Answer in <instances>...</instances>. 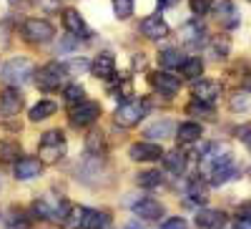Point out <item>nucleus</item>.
Instances as JSON below:
<instances>
[{
  "label": "nucleus",
  "instance_id": "1",
  "mask_svg": "<svg viewBox=\"0 0 251 229\" xmlns=\"http://www.w3.org/2000/svg\"><path fill=\"white\" fill-rule=\"evenodd\" d=\"M66 224L71 229H108L111 227V217L106 212L88 209V206H73V209L68 212Z\"/></svg>",
  "mask_w": 251,
  "mask_h": 229
},
{
  "label": "nucleus",
  "instance_id": "2",
  "mask_svg": "<svg viewBox=\"0 0 251 229\" xmlns=\"http://www.w3.org/2000/svg\"><path fill=\"white\" fill-rule=\"evenodd\" d=\"M68 212H71V206L60 197H38L33 201V214L46 222H66Z\"/></svg>",
  "mask_w": 251,
  "mask_h": 229
},
{
  "label": "nucleus",
  "instance_id": "3",
  "mask_svg": "<svg viewBox=\"0 0 251 229\" xmlns=\"http://www.w3.org/2000/svg\"><path fill=\"white\" fill-rule=\"evenodd\" d=\"M66 136H63V131H46L43 136H40V143H38V154H40V161L43 164H58L63 156H66Z\"/></svg>",
  "mask_w": 251,
  "mask_h": 229
},
{
  "label": "nucleus",
  "instance_id": "4",
  "mask_svg": "<svg viewBox=\"0 0 251 229\" xmlns=\"http://www.w3.org/2000/svg\"><path fill=\"white\" fill-rule=\"evenodd\" d=\"M66 76H68V66L55 63V60H53V63H46L43 68L35 73V86L40 91H46V93L58 91L63 83H66Z\"/></svg>",
  "mask_w": 251,
  "mask_h": 229
},
{
  "label": "nucleus",
  "instance_id": "5",
  "mask_svg": "<svg viewBox=\"0 0 251 229\" xmlns=\"http://www.w3.org/2000/svg\"><path fill=\"white\" fill-rule=\"evenodd\" d=\"M146 111H149L146 101H123L121 106L116 109V114H113V121L118 123L121 129H133V126H138V123L143 121Z\"/></svg>",
  "mask_w": 251,
  "mask_h": 229
},
{
  "label": "nucleus",
  "instance_id": "6",
  "mask_svg": "<svg viewBox=\"0 0 251 229\" xmlns=\"http://www.w3.org/2000/svg\"><path fill=\"white\" fill-rule=\"evenodd\" d=\"M23 38L33 46H46L55 38V28L46 18H28L23 23Z\"/></svg>",
  "mask_w": 251,
  "mask_h": 229
},
{
  "label": "nucleus",
  "instance_id": "7",
  "mask_svg": "<svg viewBox=\"0 0 251 229\" xmlns=\"http://www.w3.org/2000/svg\"><path fill=\"white\" fill-rule=\"evenodd\" d=\"M33 71L35 68L28 58H10L3 66V81L10 83V86H23L25 81H30Z\"/></svg>",
  "mask_w": 251,
  "mask_h": 229
},
{
  "label": "nucleus",
  "instance_id": "8",
  "mask_svg": "<svg viewBox=\"0 0 251 229\" xmlns=\"http://www.w3.org/2000/svg\"><path fill=\"white\" fill-rule=\"evenodd\" d=\"M100 116V103L96 101H80L78 106L71 109V126L75 129H86V126H93Z\"/></svg>",
  "mask_w": 251,
  "mask_h": 229
},
{
  "label": "nucleus",
  "instance_id": "9",
  "mask_svg": "<svg viewBox=\"0 0 251 229\" xmlns=\"http://www.w3.org/2000/svg\"><path fill=\"white\" fill-rule=\"evenodd\" d=\"M191 93H194V101L214 106V103L219 101V96H221V83L219 81H211V78H196Z\"/></svg>",
  "mask_w": 251,
  "mask_h": 229
},
{
  "label": "nucleus",
  "instance_id": "10",
  "mask_svg": "<svg viewBox=\"0 0 251 229\" xmlns=\"http://www.w3.org/2000/svg\"><path fill=\"white\" fill-rule=\"evenodd\" d=\"M208 10L214 13V18L221 23V28H236L239 20H241L231 0H211V8Z\"/></svg>",
  "mask_w": 251,
  "mask_h": 229
},
{
  "label": "nucleus",
  "instance_id": "11",
  "mask_svg": "<svg viewBox=\"0 0 251 229\" xmlns=\"http://www.w3.org/2000/svg\"><path fill=\"white\" fill-rule=\"evenodd\" d=\"M40 174H43V161L35 156H20L13 166V176L18 181H30V179H38Z\"/></svg>",
  "mask_w": 251,
  "mask_h": 229
},
{
  "label": "nucleus",
  "instance_id": "12",
  "mask_svg": "<svg viewBox=\"0 0 251 229\" xmlns=\"http://www.w3.org/2000/svg\"><path fill=\"white\" fill-rule=\"evenodd\" d=\"M23 93H20V88H5V91H0V116L3 118H13L20 114V109H23Z\"/></svg>",
  "mask_w": 251,
  "mask_h": 229
},
{
  "label": "nucleus",
  "instance_id": "13",
  "mask_svg": "<svg viewBox=\"0 0 251 229\" xmlns=\"http://www.w3.org/2000/svg\"><path fill=\"white\" fill-rule=\"evenodd\" d=\"M149 40H163L169 38V23L161 18V15H146L141 20V28H138Z\"/></svg>",
  "mask_w": 251,
  "mask_h": 229
},
{
  "label": "nucleus",
  "instance_id": "14",
  "mask_svg": "<svg viewBox=\"0 0 251 229\" xmlns=\"http://www.w3.org/2000/svg\"><path fill=\"white\" fill-rule=\"evenodd\" d=\"M151 86L156 91H161L163 96H176L181 88V78L174 76L171 71H156V73H151Z\"/></svg>",
  "mask_w": 251,
  "mask_h": 229
},
{
  "label": "nucleus",
  "instance_id": "15",
  "mask_svg": "<svg viewBox=\"0 0 251 229\" xmlns=\"http://www.w3.org/2000/svg\"><path fill=\"white\" fill-rule=\"evenodd\" d=\"M128 156L133 161H158L163 159V149L161 143H153V141H138L128 149Z\"/></svg>",
  "mask_w": 251,
  "mask_h": 229
},
{
  "label": "nucleus",
  "instance_id": "16",
  "mask_svg": "<svg viewBox=\"0 0 251 229\" xmlns=\"http://www.w3.org/2000/svg\"><path fill=\"white\" fill-rule=\"evenodd\" d=\"M206 26L201 20H188V23L181 26V40L191 48H199L201 43H206Z\"/></svg>",
  "mask_w": 251,
  "mask_h": 229
},
{
  "label": "nucleus",
  "instance_id": "17",
  "mask_svg": "<svg viewBox=\"0 0 251 229\" xmlns=\"http://www.w3.org/2000/svg\"><path fill=\"white\" fill-rule=\"evenodd\" d=\"M133 212H136V217H141L146 222H156L163 217V204L153 197H143L133 204Z\"/></svg>",
  "mask_w": 251,
  "mask_h": 229
},
{
  "label": "nucleus",
  "instance_id": "18",
  "mask_svg": "<svg viewBox=\"0 0 251 229\" xmlns=\"http://www.w3.org/2000/svg\"><path fill=\"white\" fill-rule=\"evenodd\" d=\"M63 26H66V30L73 35V38H91V30H88V26H86V20L80 18V13L78 10H73V8H68V10H63Z\"/></svg>",
  "mask_w": 251,
  "mask_h": 229
},
{
  "label": "nucleus",
  "instance_id": "19",
  "mask_svg": "<svg viewBox=\"0 0 251 229\" xmlns=\"http://www.w3.org/2000/svg\"><path fill=\"white\" fill-rule=\"evenodd\" d=\"M91 73L96 78H113L116 76V58H113V53H108V51L98 53L93 58V63H91Z\"/></svg>",
  "mask_w": 251,
  "mask_h": 229
},
{
  "label": "nucleus",
  "instance_id": "20",
  "mask_svg": "<svg viewBox=\"0 0 251 229\" xmlns=\"http://www.w3.org/2000/svg\"><path fill=\"white\" fill-rule=\"evenodd\" d=\"M236 176H239V166H236V161H231V164L216 166L214 172H208V184H211V186H221V184H228Z\"/></svg>",
  "mask_w": 251,
  "mask_h": 229
},
{
  "label": "nucleus",
  "instance_id": "21",
  "mask_svg": "<svg viewBox=\"0 0 251 229\" xmlns=\"http://www.w3.org/2000/svg\"><path fill=\"white\" fill-rule=\"evenodd\" d=\"M201 136H203V126H201V123H196V121H186V123H181V126L176 129L178 143H194Z\"/></svg>",
  "mask_w": 251,
  "mask_h": 229
},
{
  "label": "nucleus",
  "instance_id": "22",
  "mask_svg": "<svg viewBox=\"0 0 251 229\" xmlns=\"http://www.w3.org/2000/svg\"><path fill=\"white\" fill-rule=\"evenodd\" d=\"M224 224V214L219 209H201L196 214V227L199 229H216Z\"/></svg>",
  "mask_w": 251,
  "mask_h": 229
},
{
  "label": "nucleus",
  "instance_id": "23",
  "mask_svg": "<svg viewBox=\"0 0 251 229\" xmlns=\"http://www.w3.org/2000/svg\"><path fill=\"white\" fill-rule=\"evenodd\" d=\"M186 197H188V201H194V204H206V199H208L206 184H203L201 179H188V184H186Z\"/></svg>",
  "mask_w": 251,
  "mask_h": 229
},
{
  "label": "nucleus",
  "instance_id": "24",
  "mask_svg": "<svg viewBox=\"0 0 251 229\" xmlns=\"http://www.w3.org/2000/svg\"><path fill=\"white\" fill-rule=\"evenodd\" d=\"M181 73H183V78H188V81L201 78V76H203V60H201L199 56H188V58H183Z\"/></svg>",
  "mask_w": 251,
  "mask_h": 229
},
{
  "label": "nucleus",
  "instance_id": "25",
  "mask_svg": "<svg viewBox=\"0 0 251 229\" xmlns=\"http://www.w3.org/2000/svg\"><path fill=\"white\" fill-rule=\"evenodd\" d=\"M55 111H58V103H55V101H48V98H46V101H38L35 106L30 109V121H33V123L46 121V118H50Z\"/></svg>",
  "mask_w": 251,
  "mask_h": 229
},
{
  "label": "nucleus",
  "instance_id": "26",
  "mask_svg": "<svg viewBox=\"0 0 251 229\" xmlns=\"http://www.w3.org/2000/svg\"><path fill=\"white\" fill-rule=\"evenodd\" d=\"M86 151H88V156H103L106 154V134L103 131H91L86 136Z\"/></svg>",
  "mask_w": 251,
  "mask_h": 229
},
{
  "label": "nucleus",
  "instance_id": "27",
  "mask_svg": "<svg viewBox=\"0 0 251 229\" xmlns=\"http://www.w3.org/2000/svg\"><path fill=\"white\" fill-rule=\"evenodd\" d=\"M181 63H183V56H181V51H176V48H166V51L158 53V66L166 68V71L181 68Z\"/></svg>",
  "mask_w": 251,
  "mask_h": 229
},
{
  "label": "nucleus",
  "instance_id": "28",
  "mask_svg": "<svg viewBox=\"0 0 251 229\" xmlns=\"http://www.w3.org/2000/svg\"><path fill=\"white\" fill-rule=\"evenodd\" d=\"M20 156H23V149H20L18 141H0V161L3 164H15Z\"/></svg>",
  "mask_w": 251,
  "mask_h": 229
},
{
  "label": "nucleus",
  "instance_id": "29",
  "mask_svg": "<svg viewBox=\"0 0 251 229\" xmlns=\"http://www.w3.org/2000/svg\"><path fill=\"white\" fill-rule=\"evenodd\" d=\"M163 164L171 174H183L186 169V154L183 151H171V154H163Z\"/></svg>",
  "mask_w": 251,
  "mask_h": 229
},
{
  "label": "nucleus",
  "instance_id": "30",
  "mask_svg": "<svg viewBox=\"0 0 251 229\" xmlns=\"http://www.w3.org/2000/svg\"><path fill=\"white\" fill-rule=\"evenodd\" d=\"M136 181H138V186H143V189H156V186L163 184V176H161V172L149 169V172H138Z\"/></svg>",
  "mask_w": 251,
  "mask_h": 229
},
{
  "label": "nucleus",
  "instance_id": "31",
  "mask_svg": "<svg viewBox=\"0 0 251 229\" xmlns=\"http://www.w3.org/2000/svg\"><path fill=\"white\" fill-rule=\"evenodd\" d=\"M228 48H231V43H228V38H214L208 40V56H211L214 60H224L228 56Z\"/></svg>",
  "mask_w": 251,
  "mask_h": 229
},
{
  "label": "nucleus",
  "instance_id": "32",
  "mask_svg": "<svg viewBox=\"0 0 251 229\" xmlns=\"http://www.w3.org/2000/svg\"><path fill=\"white\" fill-rule=\"evenodd\" d=\"M174 121H169V118H163V121H156L153 126H149L146 129V136H151V139H166V136H171L174 134Z\"/></svg>",
  "mask_w": 251,
  "mask_h": 229
},
{
  "label": "nucleus",
  "instance_id": "33",
  "mask_svg": "<svg viewBox=\"0 0 251 229\" xmlns=\"http://www.w3.org/2000/svg\"><path fill=\"white\" fill-rule=\"evenodd\" d=\"M63 96H66V103H68V106H78L80 101H86V88L78 86V83H73V86H66Z\"/></svg>",
  "mask_w": 251,
  "mask_h": 229
},
{
  "label": "nucleus",
  "instance_id": "34",
  "mask_svg": "<svg viewBox=\"0 0 251 229\" xmlns=\"http://www.w3.org/2000/svg\"><path fill=\"white\" fill-rule=\"evenodd\" d=\"M133 5L136 0H113V13L118 20H128L133 15Z\"/></svg>",
  "mask_w": 251,
  "mask_h": 229
},
{
  "label": "nucleus",
  "instance_id": "35",
  "mask_svg": "<svg viewBox=\"0 0 251 229\" xmlns=\"http://www.w3.org/2000/svg\"><path fill=\"white\" fill-rule=\"evenodd\" d=\"M186 111H188V114H194V116H201V118H211V116H214V109L208 106V103H199V101L188 103Z\"/></svg>",
  "mask_w": 251,
  "mask_h": 229
},
{
  "label": "nucleus",
  "instance_id": "36",
  "mask_svg": "<svg viewBox=\"0 0 251 229\" xmlns=\"http://www.w3.org/2000/svg\"><path fill=\"white\" fill-rule=\"evenodd\" d=\"M231 109H234V111H251V96H249V93H239V96L231 101Z\"/></svg>",
  "mask_w": 251,
  "mask_h": 229
},
{
  "label": "nucleus",
  "instance_id": "37",
  "mask_svg": "<svg viewBox=\"0 0 251 229\" xmlns=\"http://www.w3.org/2000/svg\"><path fill=\"white\" fill-rule=\"evenodd\" d=\"M188 8H191L194 15H206L208 8H211V0H188Z\"/></svg>",
  "mask_w": 251,
  "mask_h": 229
},
{
  "label": "nucleus",
  "instance_id": "38",
  "mask_svg": "<svg viewBox=\"0 0 251 229\" xmlns=\"http://www.w3.org/2000/svg\"><path fill=\"white\" fill-rule=\"evenodd\" d=\"M161 229H188V222L183 217H169L161 224Z\"/></svg>",
  "mask_w": 251,
  "mask_h": 229
},
{
  "label": "nucleus",
  "instance_id": "39",
  "mask_svg": "<svg viewBox=\"0 0 251 229\" xmlns=\"http://www.w3.org/2000/svg\"><path fill=\"white\" fill-rule=\"evenodd\" d=\"M68 68H73V71H83V68H91V63H86L83 58H75V60H73V63H71Z\"/></svg>",
  "mask_w": 251,
  "mask_h": 229
},
{
  "label": "nucleus",
  "instance_id": "40",
  "mask_svg": "<svg viewBox=\"0 0 251 229\" xmlns=\"http://www.w3.org/2000/svg\"><path fill=\"white\" fill-rule=\"evenodd\" d=\"M236 229H251V217H239L236 219Z\"/></svg>",
  "mask_w": 251,
  "mask_h": 229
},
{
  "label": "nucleus",
  "instance_id": "41",
  "mask_svg": "<svg viewBox=\"0 0 251 229\" xmlns=\"http://www.w3.org/2000/svg\"><path fill=\"white\" fill-rule=\"evenodd\" d=\"M239 136H241V139H244V141H246V146H249V149H251V126H246V129H244V131H239Z\"/></svg>",
  "mask_w": 251,
  "mask_h": 229
},
{
  "label": "nucleus",
  "instance_id": "42",
  "mask_svg": "<svg viewBox=\"0 0 251 229\" xmlns=\"http://www.w3.org/2000/svg\"><path fill=\"white\" fill-rule=\"evenodd\" d=\"M30 3V0H10V5L13 8H20V5H28Z\"/></svg>",
  "mask_w": 251,
  "mask_h": 229
},
{
  "label": "nucleus",
  "instance_id": "43",
  "mask_svg": "<svg viewBox=\"0 0 251 229\" xmlns=\"http://www.w3.org/2000/svg\"><path fill=\"white\" fill-rule=\"evenodd\" d=\"M174 3H176V0H158L161 8H169V5H174Z\"/></svg>",
  "mask_w": 251,
  "mask_h": 229
},
{
  "label": "nucleus",
  "instance_id": "44",
  "mask_svg": "<svg viewBox=\"0 0 251 229\" xmlns=\"http://www.w3.org/2000/svg\"><path fill=\"white\" fill-rule=\"evenodd\" d=\"M123 229H141V224H126Z\"/></svg>",
  "mask_w": 251,
  "mask_h": 229
},
{
  "label": "nucleus",
  "instance_id": "45",
  "mask_svg": "<svg viewBox=\"0 0 251 229\" xmlns=\"http://www.w3.org/2000/svg\"><path fill=\"white\" fill-rule=\"evenodd\" d=\"M249 176H251V172H249Z\"/></svg>",
  "mask_w": 251,
  "mask_h": 229
},
{
  "label": "nucleus",
  "instance_id": "46",
  "mask_svg": "<svg viewBox=\"0 0 251 229\" xmlns=\"http://www.w3.org/2000/svg\"><path fill=\"white\" fill-rule=\"evenodd\" d=\"M249 3H251V0H249Z\"/></svg>",
  "mask_w": 251,
  "mask_h": 229
}]
</instances>
